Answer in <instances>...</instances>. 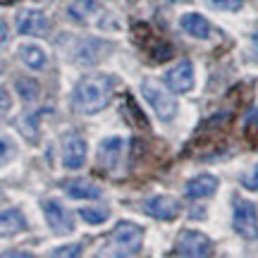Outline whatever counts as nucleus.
Masks as SVG:
<instances>
[{
    "instance_id": "nucleus-1",
    "label": "nucleus",
    "mask_w": 258,
    "mask_h": 258,
    "mask_svg": "<svg viewBox=\"0 0 258 258\" xmlns=\"http://www.w3.org/2000/svg\"><path fill=\"white\" fill-rule=\"evenodd\" d=\"M112 77L108 74H86L82 77L72 91L74 108L84 115H96L110 105L112 98Z\"/></svg>"
},
{
    "instance_id": "nucleus-2",
    "label": "nucleus",
    "mask_w": 258,
    "mask_h": 258,
    "mask_svg": "<svg viewBox=\"0 0 258 258\" xmlns=\"http://www.w3.org/2000/svg\"><path fill=\"white\" fill-rule=\"evenodd\" d=\"M144 246V227L137 222L122 220L110 232L101 256H137Z\"/></svg>"
},
{
    "instance_id": "nucleus-3",
    "label": "nucleus",
    "mask_w": 258,
    "mask_h": 258,
    "mask_svg": "<svg viewBox=\"0 0 258 258\" xmlns=\"http://www.w3.org/2000/svg\"><path fill=\"white\" fill-rule=\"evenodd\" d=\"M141 96L146 98V103L151 105V110L156 112V117L160 122H172L177 117L179 103H177L175 93L167 86L158 84L156 79H144L141 82Z\"/></svg>"
},
{
    "instance_id": "nucleus-4",
    "label": "nucleus",
    "mask_w": 258,
    "mask_h": 258,
    "mask_svg": "<svg viewBox=\"0 0 258 258\" xmlns=\"http://www.w3.org/2000/svg\"><path fill=\"white\" fill-rule=\"evenodd\" d=\"M232 227L246 241H258V206L249 199H232Z\"/></svg>"
},
{
    "instance_id": "nucleus-5",
    "label": "nucleus",
    "mask_w": 258,
    "mask_h": 258,
    "mask_svg": "<svg viewBox=\"0 0 258 258\" xmlns=\"http://www.w3.org/2000/svg\"><path fill=\"white\" fill-rule=\"evenodd\" d=\"M175 253H179V256H194V258L211 256L213 241L199 230H182L177 234Z\"/></svg>"
},
{
    "instance_id": "nucleus-6",
    "label": "nucleus",
    "mask_w": 258,
    "mask_h": 258,
    "mask_svg": "<svg viewBox=\"0 0 258 258\" xmlns=\"http://www.w3.org/2000/svg\"><path fill=\"white\" fill-rule=\"evenodd\" d=\"M112 50V46L103 38H82L77 48H74L72 57L77 64H84V67H91V64H98L101 60H105V55Z\"/></svg>"
},
{
    "instance_id": "nucleus-7",
    "label": "nucleus",
    "mask_w": 258,
    "mask_h": 258,
    "mask_svg": "<svg viewBox=\"0 0 258 258\" xmlns=\"http://www.w3.org/2000/svg\"><path fill=\"white\" fill-rule=\"evenodd\" d=\"M165 86L172 93H189L196 86V72H194L191 60H179L165 72Z\"/></svg>"
},
{
    "instance_id": "nucleus-8",
    "label": "nucleus",
    "mask_w": 258,
    "mask_h": 258,
    "mask_svg": "<svg viewBox=\"0 0 258 258\" xmlns=\"http://www.w3.org/2000/svg\"><path fill=\"white\" fill-rule=\"evenodd\" d=\"M43 206V215H46L48 227L55 234H72L74 232V215L57 199H46L41 203Z\"/></svg>"
},
{
    "instance_id": "nucleus-9",
    "label": "nucleus",
    "mask_w": 258,
    "mask_h": 258,
    "mask_svg": "<svg viewBox=\"0 0 258 258\" xmlns=\"http://www.w3.org/2000/svg\"><path fill=\"white\" fill-rule=\"evenodd\" d=\"M89 158V144L79 134H67L62 139V165L64 170H79Z\"/></svg>"
},
{
    "instance_id": "nucleus-10",
    "label": "nucleus",
    "mask_w": 258,
    "mask_h": 258,
    "mask_svg": "<svg viewBox=\"0 0 258 258\" xmlns=\"http://www.w3.org/2000/svg\"><path fill=\"white\" fill-rule=\"evenodd\" d=\"M144 213L156 218V220L170 222L175 220L177 215L182 213V203L177 201L175 196H167V194H158V196H151L146 203H144Z\"/></svg>"
},
{
    "instance_id": "nucleus-11",
    "label": "nucleus",
    "mask_w": 258,
    "mask_h": 258,
    "mask_svg": "<svg viewBox=\"0 0 258 258\" xmlns=\"http://www.w3.org/2000/svg\"><path fill=\"white\" fill-rule=\"evenodd\" d=\"M124 151H127V139L122 137H108L101 141L98 146V165L105 167V170H117L122 165V158H124Z\"/></svg>"
},
{
    "instance_id": "nucleus-12",
    "label": "nucleus",
    "mask_w": 258,
    "mask_h": 258,
    "mask_svg": "<svg viewBox=\"0 0 258 258\" xmlns=\"http://www.w3.org/2000/svg\"><path fill=\"white\" fill-rule=\"evenodd\" d=\"M48 27V17L41 10L24 8L17 12V31L22 36H46Z\"/></svg>"
},
{
    "instance_id": "nucleus-13",
    "label": "nucleus",
    "mask_w": 258,
    "mask_h": 258,
    "mask_svg": "<svg viewBox=\"0 0 258 258\" xmlns=\"http://www.w3.org/2000/svg\"><path fill=\"white\" fill-rule=\"evenodd\" d=\"M218 186H220V179L211 172H203V175H196L191 177L184 186V194L194 201H199V199H211L213 194L218 191Z\"/></svg>"
},
{
    "instance_id": "nucleus-14",
    "label": "nucleus",
    "mask_w": 258,
    "mask_h": 258,
    "mask_svg": "<svg viewBox=\"0 0 258 258\" xmlns=\"http://www.w3.org/2000/svg\"><path fill=\"white\" fill-rule=\"evenodd\" d=\"M179 29L184 31L186 36L199 38V41H206V38H211V34H213L211 22L203 17V15H199V12H184V15L179 17Z\"/></svg>"
},
{
    "instance_id": "nucleus-15",
    "label": "nucleus",
    "mask_w": 258,
    "mask_h": 258,
    "mask_svg": "<svg viewBox=\"0 0 258 258\" xmlns=\"http://www.w3.org/2000/svg\"><path fill=\"white\" fill-rule=\"evenodd\" d=\"M62 186L70 199H91V201H96V199L103 196V189L98 184H93L91 179H70Z\"/></svg>"
},
{
    "instance_id": "nucleus-16",
    "label": "nucleus",
    "mask_w": 258,
    "mask_h": 258,
    "mask_svg": "<svg viewBox=\"0 0 258 258\" xmlns=\"http://www.w3.org/2000/svg\"><path fill=\"white\" fill-rule=\"evenodd\" d=\"M67 12L77 22H91L98 15H103V3L101 0H72Z\"/></svg>"
},
{
    "instance_id": "nucleus-17",
    "label": "nucleus",
    "mask_w": 258,
    "mask_h": 258,
    "mask_svg": "<svg viewBox=\"0 0 258 258\" xmlns=\"http://www.w3.org/2000/svg\"><path fill=\"white\" fill-rule=\"evenodd\" d=\"M24 230H27V218L22 215V211L17 208L0 211V237H12Z\"/></svg>"
},
{
    "instance_id": "nucleus-18",
    "label": "nucleus",
    "mask_w": 258,
    "mask_h": 258,
    "mask_svg": "<svg viewBox=\"0 0 258 258\" xmlns=\"http://www.w3.org/2000/svg\"><path fill=\"white\" fill-rule=\"evenodd\" d=\"M19 60L27 64L29 70H34V72H38V70H43L48 64V55L46 50L41 46H36V43H24V46H19Z\"/></svg>"
},
{
    "instance_id": "nucleus-19",
    "label": "nucleus",
    "mask_w": 258,
    "mask_h": 258,
    "mask_svg": "<svg viewBox=\"0 0 258 258\" xmlns=\"http://www.w3.org/2000/svg\"><path fill=\"white\" fill-rule=\"evenodd\" d=\"M15 91L19 93V98L24 103H36L38 96H41V86L34 77H19L15 82Z\"/></svg>"
},
{
    "instance_id": "nucleus-20",
    "label": "nucleus",
    "mask_w": 258,
    "mask_h": 258,
    "mask_svg": "<svg viewBox=\"0 0 258 258\" xmlns=\"http://www.w3.org/2000/svg\"><path fill=\"white\" fill-rule=\"evenodd\" d=\"M79 215L89 225H103V222L110 218V211L105 206H86V208H79Z\"/></svg>"
},
{
    "instance_id": "nucleus-21",
    "label": "nucleus",
    "mask_w": 258,
    "mask_h": 258,
    "mask_svg": "<svg viewBox=\"0 0 258 258\" xmlns=\"http://www.w3.org/2000/svg\"><path fill=\"white\" fill-rule=\"evenodd\" d=\"M17 127L22 129V134L29 139V141H38V122H36V115L34 112H27L17 117Z\"/></svg>"
},
{
    "instance_id": "nucleus-22",
    "label": "nucleus",
    "mask_w": 258,
    "mask_h": 258,
    "mask_svg": "<svg viewBox=\"0 0 258 258\" xmlns=\"http://www.w3.org/2000/svg\"><path fill=\"white\" fill-rule=\"evenodd\" d=\"M15 156H17V144L10 137L0 134V167H5L10 160H15Z\"/></svg>"
},
{
    "instance_id": "nucleus-23",
    "label": "nucleus",
    "mask_w": 258,
    "mask_h": 258,
    "mask_svg": "<svg viewBox=\"0 0 258 258\" xmlns=\"http://www.w3.org/2000/svg\"><path fill=\"white\" fill-rule=\"evenodd\" d=\"M206 5L220 12H239L244 8V0H206Z\"/></svg>"
},
{
    "instance_id": "nucleus-24",
    "label": "nucleus",
    "mask_w": 258,
    "mask_h": 258,
    "mask_svg": "<svg viewBox=\"0 0 258 258\" xmlns=\"http://www.w3.org/2000/svg\"><path fill=\"white\" fill-rule=\"evenodd\" d=\"M84 246L82 244H64L60 249H53L48 256H55V258H74V256H82Z\"/></svg>"
},
{
    "instance_id": "nucleus-25",
    "label": "nucleus",
    "mask_w": 258,
    "mask_h": 258,
    "mask_svg": "<svg viewBox=\"0 0 258 258\" xmlns=\"http://www.w3.org/2000/svg\"><path fill=\"white\" fill-rule=\"evenodd\" d=\"M241 184L246 189H251V191H258V163L251 167L246 175H241Z\"/></svg>"
},
{
    "instance_id": "nucleus-26",
    "label": "nucleus",
    "mask_w": 258,
    "mask_h": 258,
    "mask_svg": "<svg viewBox=\"0 0 258 258\" xmlns=\"http://www.w3.org/2000/svg\"><path fill=\"white\" fill-rule=\"evenodd\" d=\"M12 108V96L5 86H0V110H10Z\"/></svg>"
},
{
    "instance_id": "nucleus-27",
    "label": "nucleus",
    "mask_w": 258,
    "mask_h": 258,
    "mask_svg": "<svg viewBox=\"0 0 258 258\" xmlns=\"http://www.w3.org/2000/svg\"><path fill=\"white\" fill-rule=\"evenodd\" d=\"M8 36H10V31H8V24H5V22L0 19V46H3V43L8 41Z\"/></svg>"
},
{
    "instance_id": "nucleus-28",
    "label": "nucleus",
    "mask_w": 258,
    "mask_h": 258,
    "mask_svg": "<svg viewBox=\"0 0 258 258\" xmlns=\"http://www.w3.org/2000/svg\"><path fill=\"white\" fill-rule=\"evenodd\" d=\"M251 46H253V50L258 53V31H253V34H251Z\"/></svg>"
},
{
    "instance_id": "nucleus-29",
    "label": "nucleus",
    "mask_w": 258,
    "mask_h": 258,
    "mask_svg": "<svg viewBox=\"0 0 258 258\" xmlns=\"http://www.w3.org/2000/svg\"><path fill=\"white\" fill-rule=\"evenodd\" d=\"M5 256H29V253H22V251H5Z\"/></svg>"
},
{
    "instance_id": "nucleus-30",
    "label": "nucleus",
    "mask_w": 258,
    "mask_h": 258,
    "mask_svg": "<svg viewBox=\"0 0 258 258\" xmlns=\"http://www.w3.org/2000/svg\"><path fill=\"white\" fill-rule=\"evenodd\" d=\"M167 3H172V5H179V3H189V0H167Z\"/></svg>"
},
{
    "instance_id": "nucleus-31",
    "label": "nucleus",
    "mask_w": 258,
    "mask_h": 258,
    "mask_svg": "<svg viewBox=\"0 0 258 258\" xmlns=\"http://www.w3.org/2000/svg\"><path fill=\"white\" fill-rule=\"evenodd\" d=\"M8 3H12V0H0V5H8Z\"/></svg>"
}]
</instances>
